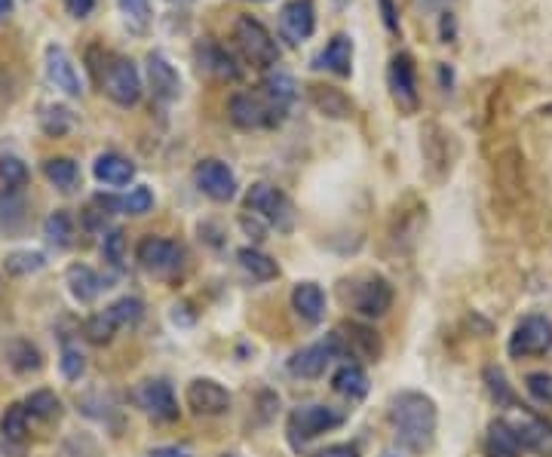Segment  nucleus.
<instances>
[{
  "label": "nucleus",
  "mask_w": 552,
  "mask_h": 457,
  "mask_svg": "<svg viewBox=\"0 0 552 457\" xmlns=\"http://www.w3.org/2000/svg\"><path fill=\"white\" fill-rule=\"evenodd\" d=\"M194 181H197V188L215 203H230L237 197L234 169H230L227 163H221V160H215V157H206L194 166Z\"/></svg>",
  "instance_id": "9"
},
{
  "label": "nucleus",
  "mask_w": 552,
  "mask_h": 457,
  "mask_svg": "<svg viewBox=\"0 0 552 457\" xmlns=\"http://www.w3.org/2000/svg\"><path fill=\"white\" fill-rule=\"evenodd\" d=\"M249 4H267V0H249Z\"/></svg>",
  "instance_id": "55"
},
{
  "label": "nucleus",
  "mask_w": 552,
  "mask_h": 457,
  "mask_svg": "<svg viewBox=\"0 0 552 457\" xmlns=\"http://www.w3.org/2000/svg\"><path fill=\"white\" fill-rule=\"evenodd\" d=\"M65 280H68L71 295H74L80 304L96 301V298L102 295V289H105V283H102L99 273L92 270V267H86V264H71L68 273H65Z\"/></svg>",
  "instance_id": "23"
},
{
  "label": "nucleus",
  "mask_w": 552,
  "mask_h": 457,
  "mask_svg": "<svg viewBox=\"0 0 552 457\" xmlns=\"http://www.w3.org/2000/svg\"><path fill=\"white\" fill-rule=\"evenodd\" d=\"M148 86L157 102H175L181 96V77L175 71V65L166 59V53L154 50L148 53Z\"/></svg>",
  "instance_id": "16"
},
{
  "label": "nucleus",
  "mask_w": 552,
  "mask_h": 457,
  "mask_svg": "<svg viewBox=\"0 0 552 457\" xmlns=\"http://www.w3.org/2000/svg\"><path fill=\"white\" fill-rule=\"evenodd\" d=\"M123 16H126V25L138 34H145L151 28V0H117Z\"/></svg>",
  "instance_id": "36"
},
{
  "label": "nucleus",
  "mask_w": 552,
  "mask_h": 457,
  "mask_svg": "<svg viewBox=\"0 0 552 457\" xmlns=\"http://www.w3.org/2000/svg\"><path fill=\"white\" fill-rule=\"evenodd\" d=\"M102 206H108V209H120L123 215H148L151 209H154V194H151V188H145V185H138V188H132L129 194H123V197H102Z\"/></svg>",
  "instance_id": "28"
},
{
  "label": "nucleus",
  "mask_w": 552,
  "mask_h": 457,
  "mask_svg": "<svg viewBox=\"0 0 552 457\" xmlns=\"http://www.w3.org/2000/svg\"><path fill=\"white\" fill-rule=\"evenodd\" d=\"M292 307L304 323L316 326V323H322V316H326V292H322V286H316V283H298L292 289Z\"/></svg>",
  "instance_id": "22"
},
{
  "label": "nucleus",
  "mask_w": 552,
  "mask_h": 457,
  "mask_svg": "<svg viewBox=\"0 0 552 457\" xmlns=\"http://www.w3.org/2000/svg\"><path fill=\"white\" fill-rule=\"evenodd\" d=\"M261 93L270 99V102H276L280 108H292V102L298 99V83H295V77H289V74H283V71H273V74H267L264 80H261Z\"/></svg>",
  "instance_id": "26"
},
{
  "label": "nucleus",
  "mask_w": 552,
  "mask_h": 457,
  "mask_svg": "<svg viewBox=\"0 0 552 457\" xmlns=\"http://www.w3.org/2000/svg\"><path fill=\"white\" fill-rule=\"evenodd\" d=\"M390 424L405 451L424 454L436 442V427H439L436 402L427 393L402 390L390 399Z\"/></svg>",
  "instance_id": "1"
},
{
  "label": "nucleus",
  "mask_w": 552,
  "mask_h": 457,
  "mask_svg": "<svg viewBox=\"0 0 552 457\" xmlns=\"http://www.w3.org/2000/svg\"><path fill=\"white\" fill-rule=\"evenodd\" d=\"M102 93L120 105V108H132L142 99V74H138L135 62L126 56H111L105 71H102Z\"/></svg>",
  "instance_id": "4"
},
{
  "label": "nucleus",
  "mask_w": 552,
  "mask_h": 457,
  "mask_svg": "<svg viewBox=\"0 0 552 457\" xmlns=\"http://www.w3.org/2000/svg\"><path fill=\"white\" fill-rule=\"evenodd\" d=\"M65 10L74 19H86L92 10H96V0H65Z\"/></svg>",
  "instance_id": "46"
},
{
  "label": "nucleus",
  "mask_w": 552,
  "mask_h": 457,
  "mask_svg": "<svg viewBox=\"0 0 552 457\" xmlns=\"http://www.w3.org/2000/svg\"><path fill=\"white\" fill-rule=\"evenodd\" d=\"M390 307H393V283L381 277V273H372V277H365L353 289V310L362 319H381Z\"/></svg>",
  "instance_id": "10"
},
{
  "label": "nucleus",
  "mask_w": 552,
  "mask_h": 457,
  "mask_svg": "<svg viewBox=\"0 0 552 457\" xmlns=\"http://www.w3.org/2000/svg\"><path fill=\"white\" fill-rule=\"evenodd\" d=\"M7 359L16 372L28 375V372H40V365H43V356L40 350L31 344V341H13L10 350H7Z\"/></svg>",
  "instance_id": "33"
},
{
  "label": "nucleus",
  "mask_w": 552,
  "mask_h": 457,
  "mask_svg": "<svg viewBox=\"0 0 552 457\" xmlns=\"http://www.w3.org/2000/svg\"><path fill=\"white\" fill-rule=\"evenodd\" d=\"M43 175L53 181V185L59 188V191H74L77 188V181H80V169H77V163L71 160V157H50L43 163Z\"/></svg>",
  "instance_id": "29"
},
{
  "label": "nucleus",
  "mask_w": 552,
  "mask_h": 457,
  "mask_svg": "<svg viewBox=\"0 0 552 457\" xmlns=\"http://www.w3.org/2000/svg\"><path fill=\"white\" fill-rule=\"evenodd\" d=\"M148 457H191V451H184V448H178V445H160V448H154Z\"/></svg>",
  "instance_id": "48"
},
{
  "label": "nucleus",
  "mask_w": 552,
  "mask_h": 457,
  "mask_svg": "<svg viewBox=\"0 0 552 457\" xmlns=\"http://www.w3.org/2000/svg\"><path fill=\"white\" fill-rule=\"evenodd\" d=\"M280 31L289 43H304L316 31V7L313 0H289L280 13Z\"/></svg>",
  "instance_id": "17"
},
{
  "label": "nucleus",
  "mask_w": 552,
  "mask_h": 457,
  "mask_svg": "<svg viewBox=\"0 0 552 457\" xmlns=\"http://www.w3.org/2000/svg\"><path fill=\"white\" fill-rule=\"evenodd\" d=\"M0 178H4L7 188L19 191V188H25V181H28V166L19 157L4 154V157H0Z\"/></svg>",
  "instance_id": "40"
},
{
  "label": "nucleus",
  "mask_w": 552,
  "mask_h": 457,
  "mask_svg": "<svg viewBox=\"0 0 552 457\" xmlns=\"http://www.w3.org/2000/svg\"><path fill=\"white\" fill-rule=\"evenodd\" d=\"M307 96H310V105L329 120H347L353 117V99L344 96L338 86H322V83H313L307 86Z\"/></svg>",
  "instance_id": "19"
},
{
  "label": "nucleus",
  "mask_w": 552,
  "mask_h": 457,
  "mask_svg": "<svg viewBox=\"0 0 552 457\" xmlns=\"http://www.w3.org/2000/svg\"><path fill=\"white\" fill-rule=\"evenodd\" d=\"M439 80H442V86H445V93H448V89H451V83H454V71L442 62L439 65Z\"/></svg>",
  "instance_id": "50"
},
{
  "label": "nucleus",
  "mask_w": 552,
  "mask_h": 457,
  "mask_svg": "<svg viewBox=\"0 0 552 457\" xmlns=\"http://www.w3.org/2000/svg\"><path fill=\"white\" fill-rule=\"evenodd\" d=\"M316 457H359V448H356V445H347V442H341V445H329V448H322Z\"/></svg>",
  "instance_id": "47"
},
{
  "label": "nucleus",
  "mask_w": 552,
  "mask_h": 457,
  "mask_svg": "<svg viewBox=\"0 0 552 457\" xmlns=\"http://www.w3.org/2000/svg\"><path fill=\"white\" fill-rule=\"evenodd\" d=\"M59 365H62V375H65L68 381H80V375L86 372V359H83V353H80L77 347H71V344L62 347Z\"/></svg>",
  "instance_id": "44"
},
{
  "label": "nucleus",
  "mask_w": 552,
  "mask_h": 457,
  "mask_svg": "<svg viewBox=\"0 0 552 457\" xmlns=\"http://www.w3.org/2000/svg\"><path fill=\"white\" fill-rule=\"evenodd\" d=\"M549 350H552V319L543 313H528L510 335V356L528 359V356H546Z\"/></svg>",
  "instance_id": "7"
},
{
  "label": "nucleus",
  "mask_w": 552,
  "mask_h": 457,
  "mask_svg": "<svg viewBox=\"0 0 552 457\" xmlns=\"http://www.w3.org/2000/svg\"><path fill=\"white\" fill-rule=\"evenodd\" d=\"M169 4H175V7H191L194 0H169Z\"/></svg>",
  "instance_id": "52"
},
{
  "label": "nucleus",
  "mask_w": 552,
  "mask_h": 457,
  "mask_svg": "<svg viewBox=\"0 0 552 457\" xmlns=\"http://www.w3.org/2000/svg\"><path fill=\"white\" fill-rule=\"evenodd\" d=\"M485 451L488 457H519L522 454V442L519 433L510 421H494L488 427V439H485Z\"/></svg>",
  "instance_id": "24"
},
{
  "label": "nucleus",
  "mask_w": 552,
  "mask_h": 457,
  "mask_svg": "<svg viewBox=\"0 0 552 457\" xmlns=\"http://www.w3.org/2000/svg\"><path fill=\"white\" fill-rule=\"evenodd\" d=\"M237 261H240V267L249 273V277L258 280V283H267V280H273V277H280V264H276L270 255H264L261 249L246 246V249L237 252Z\"/></svg>",
  "instance_id": "27"
},
{
  "label": "nucleus",
  "mask_w": 552,
  "mask_h": 457,
  "mask_svg": "<svg viewBox=\"0 0 552 457\" xmlns=\"http://www.w3.org/2000/svg\"><path fill=\"white\" fill-rule=\"evenodd\" d=\"M13 13V0H0V19H7Z\"/></svg>",
  "instance_id": "51"
},
{
  "label": "nucleus",
  "mask_w": 552,
  "mask_h": 457,
  "mask_svg": "<svg viewBox=\"0 0 552 457\" xmlns=\"http://www.w3.org/2000/svg\"><path fill=\"white\" fill-rule=\"evenodd\" d=\"M525 390H528V396H531L534 402L552 408V375H549V372H531V375L525 378Z\"/></svg>",
  "instance_id": "41"
},
{
  "label": "nucleus",
  "mask_w": 552,
  "mask_h": 457,
  "mask_svg": "<svg viewBox=\"0 0 552 457\" xmlns=\"http://www.w3.org/2000/svg\"><path fill=\"white\" fill-rule=\"evenodd\" d=\"M83 332H86V338H89L92 344H108V341L114 338L117 326H114V319H111V316H108V310H105V313L89 316V319H86V326H83Z\"/></svg>",
  "instance_id": "39"
},
{
  "label": "nucleus",
  "mask_w": 552,
  "mask_h": 457,
  "mask_svg": "<svg viewBox=\"0 0 552 457\" xmlns=\"http://www.w3.org/2000/svg\"><path fill=\"white\" fill-rule=\"evenodd\" d=\"M316 68H326L335 77H350L353 74V40H350V34H335L326 43V50L319 53Z\"/></svg>",
  "instance_id": "20"
},
{
  "label": "nucleus",
  "mask_w": 552,
  "mask_h": 457,
  "mask_svg": "<svg viewBox=\"0 0 552 457\" xmlns=\"http://www.w3.org/2000/svg\"><path fill=\"white\" fill-rule=\"evenodd\" d=\"M424 4H430V7H439V4H448V0H424Z\"/></svg>",
  "instance_id": "53"
},
{
  "label": "nucleus",
  "mask_w": 552,
  "mask_h": 457,
  "mask_svg": "<svg viewBox=\"0 0 552 457\" xmlns=\"http://www.w3.org/2000/svg\"><path fill=\"white\" fill-rule=\"evenodd\" d=\"M378 10H381V22L390 34H399V10L393 0H378Z\"/></svg>",
  "instance_id": "45"
},
{
  "label": "nucleus",
  "mask_w": 552,
  "mask_h": 457,
  "mask_svg": "<svg viewBox=\"0 0 552 457\" xmlns=\"http://www.w3.org/2000/svg\"><path fill=\"white\" fill-rule=\"evenodd\" d=\"M181 255H184L181 246L166 240V237H145L142 243H138V249H135L138 264H142L145 270H151V273H172V270H178Z\"/></svg>",
  "instance_id": "14"
},
{
  "label": "nucleus",
  "mask_w": 552,
  "mask_h": 457,
  "mask_svg": "<svg viewBox=\"0 0 552 457\" xmlns=\"http://www.w3.org/2000/svg\"><path fill=\"white\" fill-rule=\"evenodd\" d=\"M7 273H13V277H28V273H37L43 270L46 258L40 252H13L7 255Z\"/></svg>",
  "instance_id": "38"
},
{
  "label": "nucleus",
  "mask_w": 552,
  "mask_h": 457,
  "mask_svg": "<svg viewBox=\"0 0 552 457\" xmlns=\"http://www.w3.org/2000/svg\"><path fill=\"white\" fill-rule=\"evenodd\" d=\"M246 209L258 218H264L267 224H273L276 231H289L292 227V203L289 197L280 191V188H273L267 185V181H255V185L249 188L246 194Z\"/></svg>",
  "instance_id": "6"
},
{
  "label": "nucleus",
  "mask_w": 552,
  "mask_h": 457,
  "mask_svg": "<svg viewBox=\"0 0 552 457\" xmlns=\"http://www.w3.org/2000/svg\"><path fill=\"white\" fill-rule=\"evenodd\" d=\"M4 292H7V283H4V277H0V298H4Z\"/></svg>",
  "instance_id": "54"
},
{
  "label": "nucleus",
  "mask_w": 552,
  "mask_h": 457,
  "mask_svg": "<svg viewBox=\"0 0 552 457\" xmlns=\"http://www.w3.org/2000/svg\"><path fill=\"white\" fill-rule=\"evenodd\" d=\"M451 40H454V16L442 13V43H451Z\"/></svg>",
  "instance_id": "49"
},
{
  "label": "nucleus",
  "mask_w": 552,
  "mask_h": 457,
  "mask_svg": "<svg viewBox=\"0 0 552 457\" xmlns=\"http://www.w3.org/2000/svg\"><path fill=\"white\" fill-rule=\"evenodd\" d=\"M43 237H46V243H53L56 249H65V246H71V237H74V221H71V215L68 212H53L50 218L43 221Z\"/></svg>",
  "instance_id": "31"
},
{
  "label": "nucleus",
  "mask_w": 552,
  "mask_h": 457,
  "mask_svg": "<svg viewBox=\"0 0 552 457\" xmlns=\"http://www.w3.org/2000/svg\"><path fill=\"white\" fill-rule=\"evenodd\" d=\"M0 433H4V439H10V442H22L28 433V408L10 405L4 411V418H0Z\"/></svg>",
  "instance_id": "37"
},
{
  "label": "nucleus",
  "mask_w": 552,
  "mask_h": 457,
  "mask_svg": "<svg viewBox=\"0 0 552 457\" xmlns=\"http://www.w3.org/2000/svg\"><path fill=\"white\" fill-rule=\"evenodd\" d=\"M384 457H393V454H384Z\"/></svg>",
  "instance_id": "56"
},
{
  "label": "nucleus",
  "mask_w": 552,
  "mask_h": 457,
  "mask_svg": "<svg viewBox=\"0 0 552 457\" xmlns=\"http://www.w3.org/2000/svg\"><path fill=\"white\" fill-rule=\"evenodd\" d=\"M234 40L240 43V50L243 56L267 71V68H276L283 59V50H280V43H276V37L264 28V22H258L255 16H240L237 25H234Z\"/></svg>",
  "instance_id": "2"
},
{
  "label": "nucleus",
  "mask_w": 552,
  "mask_h": 457,
  "mask_svg": "<svg viewBox=\"0 0 552 457\" xmlns=\"http://www.w3.org/2000/svg\"><path fill=\"white\" fill-rule=\"evenodd\" d=\"M344 424V415L332 405H301L289 418V439L292 445H304L322 433H329Z\"/></svg>",
  "instance_id": "5"
},
{
  "label": "nucleus",
  "mask_w": 552,
  "mask_h": 457,
  "mask_svg": "<svg viewBox=\"0 0 552 457\" xmlns=\"http://www.w3.org/2000/svg\"><path fill=\"white\" fill-rule=\"evenodd\" d=\"M25 408L31 418H40V421H53L62 415V402L53 390H34L28 399H25Z\"/></svg>",
  "instance_id": "32"
},
{
  "label": "nucleus",
  "mask_w": 552,
  "mask_h": 457,
  "mask_svg": "<svg viewBox=\"0 0 552 457\" xmlns=\"http://www.w3.org/2000/svg\"><path fill=\"white\" fill-rule=\"evenodd\" d=\"M108 316L114 319L117 329H129V326H135L138 319L145 316V304L138 301V298H129V295H126V298H117V301L108 307Z\"/></svg>",
  "instance_id": "34"
},
{
  "label": "nucleus",
  "mask_w": 552,
  "mask_h": 457,
  "mask_svg": "<svg viewBox=\"0 0 552 457\" xmlns=\"http://www.w3.org/2000/svg\"><path fill=\"white\" fill-rule=\"evenodd\" d=\"M43 65H46V80H50L56 89H62L65 96L77 99L83 93V83H80V74L68 56L65 47H59V43H50L43 53Z\"/></svg>",
  "instance_id": "12"
},
{
  "label": "nucleus",
  "mask_w": 552,
  "mask_h": 457,
  "mask_svg": "<svg viewBox=\"0 0 552 457\" xmlns=\"http://www.w3.org/2000/svg\"><path fill=\"white\" fill-rule=\"evenodd\" d=\"M135 402L142 405L154 421H178V399L166 381H145L135 390Z\"/></svg>",
  "instance_id": "15"
},
{
  "label": "nucleus",
  "mask_w": 552,
  "mask_h": 457,
  "mask_svg": "<svg viewBox=\"0 0 552 457\" xmlns=\"http://www.w3.org/2000/svg\"><path fill=\"white\" fill-rule=\"evenodd\" d=\"M194 53H197L200 68L209 71V74L218 77V80H240V77H243V68L237 65V59L230 56V53L221 47V43H215V40H200Z\"/></svg>",
  "instance_id": "18"
},
{
  "label": "nucleus",
  "mask_w": 552,
  "mask_h": 457,
  "mask_svg": "<svg viewBox=\"0 0 552 457\" xmlns=\"http://www.w3.org/2000/svg\"><path fill=\"white\" fill-rule=\"evenodd\" d=\"M102 255H105V261H108L114 270H120L123 261H126V234H123V231H111V234L105 237V243H102Z\"/></svg>",
  "instance_id": "43"
},
{
  "label": "nucleus",
  "mask_w": 552,
  "mask_h": 457,
  "mask_svg": "<svg viewBox=\"0 0 552 457\" xmlns=\"http://www.w3.org/2000/svg\"><path fill=\"white\" fill-rule=\"evenodd\" d=\"M485 384H488V393L494 396V402L497 405H513L516 402V393H513V387L506 384V378H503V372L500 369H485Z\"/></svg>",
  "instance_id": "42"
},
{
  "label": "nucleus",
  "mask_w": 552,
  "mask_h": 457,
  "mask_svg": "<svg viewBox=\"0 0 552 457\" xmlns=\"http://www.w3.org/2000/svg\"><path fill=\"white\" fill-rule=\"evenodd\" d=\"M40 126L46 135H53V139H62L65 132H71L74 126V114L62 105H46L43 114H40Z\"/></svg>",
  "instance_id": "35"
},
{
  "label": "nucleus",
  "mask_w": 552,
  "mask_h": 457,
  "mask_svg": "<svg viewBox=\"0 0 552 457\" xmlns=\"http://www.w3.org/2000/svg\"><path fill=\"white\" fill-rule=\"evenodd\" d=\"M332 387H335V393H338V396H344V399L356 402V399L368 396V375H365L362 365H356V362H344L341 369L335 372V378H332Z\"/></svg>",
  "instance_id": "25"
},
{
  "label": "nucleus",
  "mask_w": 552,
  "mask_h": 457,
  "mask_svg": "<svg viewBox=\"0 0 552 457\" xmlns=\"http://www.w3.org/2000/svg\"><path fill=\"white\" fill-rule=\"evenodd\" d=\"M347 350L353 356H362V359H378L381 356V341L372 329L353 323V326H347Z\"/></svg>",
  "instance_id": "30"
},
{
  "label": "nucleus",
  "mask_w": 552,
  "mask_h": 457,
  "mask_svg": "<svg viewBox=\"0 0 552 457\" xmlns=\"http://www.w3.org/2000/svg\"><path fill=\"white\" fill-rule=\"evenodd\" d=\"M227 114L240 129H273L286 120V108L270 102L264 93H234L227 102Z\"/></svg>",
  "instance_id": "3"
},
{
  "label": "nucleus",
  "mask_w": 552,
  "mask_h": 457,
  "mask_svg": "<svg viewBox=\"0 0 552 457\" xmlns=\"http://www.w3.org/2000/svg\"><path fill=\"white\" fill-rule=\"evenodd\" d=\"M341 353V338L332 335L329 341H319V344H310L304 350H298L289 362V369L292 375L298 378H319V375H326L329 369V362Z\"/></svg>",
  "instance_id": "11"
},
{
  "label": "nucleus",
  "mask_w": 552,
  "mask_h": 457,
  "mask_svg": "<svg viewBox=\"0 0 552 457\" xmlns=\"http://www.w3.org/2000/svg\"><path fill=\"white\" fill-rule=\"evenodd\" d=\"M184 396H188V405H191L194 415H203V418H218V415H224V411L230 408V393L218 381H212V378L191 381L188 393H184Z\"/></svg>",
  "instance_id": "13"
},
{
  "label": "nucleus",
  "mask_w": 552,
  "mask_h": 457,
  "mask_svg": "<svg viewBox=\"0 0 552 457\" xmlns=\"http://www.w3.org/2000/svg\"><path fill=\"white\" fill-rule=\"evenodd\" d=\"M387 86L396 108L402 114H414L421 108V89H418V71H414V59L408 53H396L387 68Z\"/></svg>",
  "instance_id": "8"
},
{
  "label": "nucleus",
  "mask_w": 552,
  "mask_h": 457,
  "mask_svg": "<svg viewBox=\"0 0 552 457\" xmlns=\"http://www.w3.org/2000/svg\"><path fill=\"white\" fill-rule=\"evenodd\" d=\"M92 175H96L102 185H108V188H123V185H129V181L135 178V163L126 160L123 154L108 151V154L96 157V163H92Z\"/></svg>",
  "instance_id": "21"
}]
</instances>
